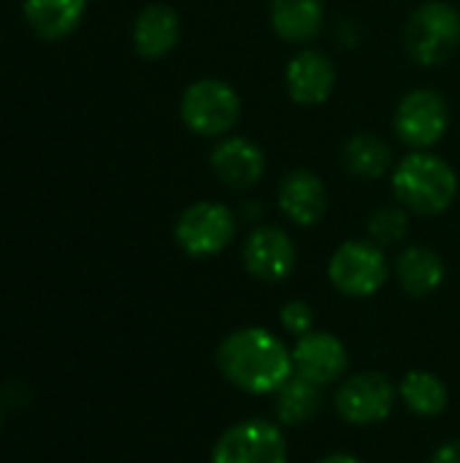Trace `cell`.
<instances>
[{"label": "cell", "instance_id": "cell-1", "mask_svg": "<svg viewBox=\"0 0 460 463\" xmlns=\"http://www.w3.org/2000/svg\"><path fill=\"white\" fill-rule=\"evenodd\" d=\"M217 369L241 393L274 396L293 377V353L274 331L247 326L220 342Z\"/></svg>", "mask_w": 460, "mask_h": 463}, {"label": "cell", "instance_id": "cell-2", "mask_svg": "<svg viewBox=\"0 0 460 463\" xmlns=\"http://www.w3.org/2000/svg\"><path fill=\"white\" fill-rule=\"evenodd\" d=\"M393 193L407 212L439 217L458 198V174L445 157L428 149H412L393 168Z\"/></svg>", "mask_w": 460, "mask_h": 463}, {"label": "cell", "instance_id": "cell-3", "mask_svg": "<svg viewBox=\"0 0 460 463\" xmlns=\"http://www.w3.org/2000/svg\"><path fill=\"white\" fill-rule=\"evenodd\" d=\"M404 43L418 65L434 68L447 62L460 46V11L445 0L418 5L407 19Z\"/></svg>", "mask_w": 460, "mask_h": 463}, {"label": "cell", "instance_id": "cell-4", "mask_svg": "<svg viewBox=\"0 0 460 463\" xmlns=\"http://www.w3.org/2000/svg\"><path fill=\"white\" fill-rule=\"evenodd\" d=\"M331 285L347 298H371L390 279V263L371 239H350L336 247L328 260Z\"/></svg>", "mask_w": 460, "mask_h": 463}, {"label": "cell", "instance_id": "cell-5", "mask_svg": "<svg viewBox=\"0 0 460 463\" xmlns=\"http://www.w3.org/2000/svg\"><path fill=\"white\" fill-rule=\"evenodd\" d=\"M179 117L195 136L220 138L236 128L241 117V98L236 87L222 79H198L184 90L179 100Z\"/></svg>", "mask_w": 460, "mask_h": 463}, {"label": "cell", "instance_id": "cell-6", "mask_svg": "<svg viewBox=\"0 0 460 463\" xmlns=\"http://www.w3.org/2000/svg\"><path fill=\"white\" fill-rule=\"evenodd\" d=\"M236 231H239V220L225 203L198 201V203H190L176 217L174 239L184 255L195 260H206V258L225 252L236 239Z\"/></svg>", "mask_w": 460, "mask_h": 463}, {"label": "cell", "instance_id": "cell-7", "mask_svg": "<svg viewBox=\"0 0 460 463\" xmlns=\"http://www.w3.org/2000/svg\"><path fill=\"white\" fill-rule=\"evenodd\" d=\"M211 463H290L285 429L266 418L239 420L217 437Z\"/></svg>", "mask_w": 460, "mask_h": 463}, {"label": "cell", "instance_id": "cell-8", "mask_svg": "<svg viewBox=\"0 0 460 463\" xmlns=\"http://www.w3.org/2000/svg\"><path fill=\"white\" fill-rule=\"evenodd\" d=\"M399 402V385L385 372H358L339 383L333 393L336 415L358 429L385 423Z\"/></svg>", "mask_w": 460, "mask_h": 463}, {"label": "cell", "instance_id": "cell-9", "mask_svg": "<svg viewBox=\"0 0 460 463\" xmlns=\"http://www.w3.org/2000/svg\"><path fill=\"white\" fill-rule=\"evenodd\" d=\"M450 128V106L434 90L407 92L393 114V130L409 149L437 146Z\"/></svg>", "mask_w": 460, "mask_h": 463}, {"label": "cell", "instance_id": "cell-10", "mask_svg": "<svg viewBox=\"0 0 460 463\" xmlns=\"http://www.w3.org/2000/svg\"><path fill=\"white\" fill-rule=\"evenodd\" d=\"M290 353H293V374L320 388L336 385L347 377L350 353L344 342L331 331H309L298 336Z\"/></svg>", "mask_w": 460, "mask_h": 463}, {"label": "cell", "instance_id": "cell-11", "mask_svg": "<svg viewBox=\"0 0 460 463\" xmlns=\"http://www.w3.org/2000/svg\"><path fill=\"white\" fill-rule=\"evenodd\" d=\"M241 260L249 277L266 285H277V282H285L296 271L298 250L287 231L277 225H260L247 236Z\"/></svg>", "mask_w": 460, "mask_h": 463}, {"label": "cell", "instance_id": "cell-12", "mask_svg": "<svg viewBox=\"0 0 460 463\" xmlns=\"http://www.w3.org/2000/svg\"><path fill=\"white\" fill-rule=\"evenodd\" d=\"M277 203L290 222L301 228H314L328 214V187L314 171L296 168L279 182Z\"/></svg>", "mask_w": 460, "mask_h": 463}, {"label": "cell", "instance_id": "cell-13", "mask_svg": "<svg viewBox=\"0 0 460 463\" xmlns=\"http://www.w3.org/2000/svg\"><path fill=\"white\" fill-rule=\"evenodd\" d=\"M287 95L301 106H320L336 87V65L325 52L304 49L285 68Z\"/></svg>", "mask_w": 460, "mask_h": 463}, {"label": "cell", "instance_id": "cell-14", "mask_svg": "<svg viewBox=\"0 0 460 463\" xmlns=\"http://www.w3.org/2000/svg\"><path fill=\"white\" fill-rule=\"evenodd\" d=\"M211 171L233 190H249L266 174V155L255 141L244 136H228L211 149Z\"/></svg>", "mask_w": 460, "mask_h": 463}, {"label": "cell", "instance_id": "cell-15", "mask_svg": "<svg viewBox=\"0 0 460 463\" xmlns=\"http://www.w3.org/2000/svg\"><path fill=\"white\" fill-rule=\"evenodd\" d=\"M133 49L144 60H163L182 38L179 11L168 3H149L133 22Z\"/></svg>", "mask_w": 460, "mask_h": 463}, {"label": "cell", "instance_id": "cell-16", "mask_svg": "<svg viewBox=\"0 0 460 463\" xmlns=\"http://www.w3.org/2000/svg\"><path fill=\"white\" fill-rule=\"evenodd\" d=\"M87 14V0H22V16L30 33L46 43L65 41L79 30Z\"/></svg>", "mask_w": 460, "mask_h": 463}, {"label": "cell", "instance_id": "cell-17", "mask_svg": "<svg viewBox=\"0 0 460 463\" xmlns=\"http://www.w3.org/2000/svg\"><path fill=\"white\" fill-rule=\"evenodd\" d=\"M393 271H396V279L404 288V293H409L412 298H426V296L437 293L447 277V266H445L442 255L434 252L431 247H420V244L401 250Z\"/></svg>", "mask_w": 460, "mask_h": 463}, {"label": "cell", "instance_id": "cell-18", "mask_svg": "<svg viewBox=\"0 0 460 463\" xmlns=\"http://www.w3.org/2000/svg\"><path fill=\"white\" fill-rule=\"evenodd\" d=\"M268 19L274 33L287 43H306L320 35L325 24L323 0H271Z\"/></svg>", "mask_w": 460, "mask_h": 463}, {"label": "cell", "instance_id": "cell-19", "mask_svg": "<svg viewBox=\"0 0 460 463\" xmlns=\"http://www.w3.org/2000/svg\"><path fill=\"white\" fill-rule=\"evenodd\" d=\"M323 407V388L293 374L277 393H274V420L282 429H298L317 418Z\"/></svg>", "mask_w": 460, "mask_h": 463}, {"label": "cell", "instance_id": "cell-20", "mask_svg": "<svg viewBox=\"0 0 460 463\" xmlns=\"http://www.w3.org/2000/svg\"><path fill=\"white\" fill-rule=\"evenodd\" d=\"M399 402L418 418H437L450 404V391L442 377L426 369L407 372L399 383Z\"/></svg>", "mask_w": 460, "mask_h": 463}, {"label": "cell", "instance_id": "cell-21", "mask_svg": "<svg viewBox=\"0 0 460 463\" xmlns=\"http://www.w3.org/2000/svg\"><path fill=\"white\" fill-rule=\"evenodd\" d=\"M342 160L355 179H382L393 165V152L380 136L361 130L352 138H347Z\"/></svg>", "mask_w": 460, "mask_h": 463}, {"label": "cell", "instance_id": "cell-22", "mask_svg": "<svg viewBox=\"0 0 460 463\" xmlns=\"http://www.w3.org/2000/svg\"><path fill=\"white\" fill-rule=\"evenodd\" d=\"M409 231V212L404 206H380L369 220V239L382 250L399 244Z\"/></svg>", "mask_w": 460, "mask_h": 463}, {"label": "cell", "instance_id": "cell-23", "mask_svg": "<svg viewBox=\"0 0 460 463\" xmlns=\"http://www.w3.org/2000/svg\"><path fill=\"white\" fill-rule=\"evenodd\" d=\"M279 323H282V328H285L290 336L298 339V336L314 331V309H312V304H306V301H301V298L287 301V304L279 309Z\"/></svg>", "mask_w": 460, "mask_h": 463}, {"label": "cell", "instance_id": "cell-24", "mask_svg": "<svg viewBox=\"0 0 460 463\" xmlns=\"http://www.w3.org/2000/svg\"><path fill=\"white\" fill-rule=\"evenodd\" d=\"M431 463H460V439H450L439 445L431 456Z\"/></svg>", "mask_w": 460, "mask_h": 463}, {"label": "cell", "instance_id": "cell-25", "mask_svg": "<svg viewBox=\"0 0 460 463\" xmlns=\"http://www.w3.org/2000/svg\"><path fill=\"white\" fill-rule=\"evenodd\" d=\"M317 463H363L358 456H352V453H331V456H325V458H320Z\"/></svg>", "mask_w": 460, "mask_h": 463}]
</instances>
